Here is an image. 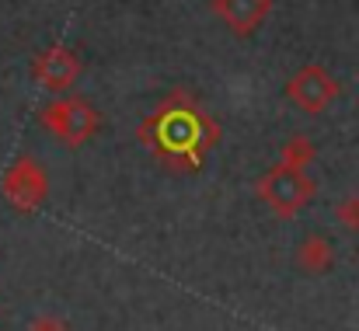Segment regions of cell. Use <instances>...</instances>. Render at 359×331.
Returning a JSON list of instances; mask_svg holds the SVG:
<instances>
[{
  "instance_id": "cell-1",
  "label": "cell",
  "mask_w": 359,
  "mask_h": 331,
  "mask_svg": "<svg viewBox=\"0 0 359 331\" xmlns=\"http://www.w3.org/2000/svg\"><path fill=\"white\" fill-rule=\"evenodd\" d=\"M42 126L56 133L63 143L77 147L98 129V112L91 109L84 98H60L42 109Z\"/></svg>"
},
{
  "instance_id": "cell-2",
  "label": "cell",
  "mask_w": 359,
  "mask_h": 331,
  "mask_svg": "<svg viewBox=\"0 0 359 331\" xmlns=\"http://www.w3.org/2000/svg\"><path fill=\"white\" fill-rule=\"evenodd\" d=\"M262 199L269 206H276L279 213H293L300 210L307 199H311V178L304 175V168H293V164H276L265 178H262Z\"/></svg>"
},
{
  "instance_id": "cell-3",
  "label": "cell",
  "mask_w": 359,
  "mask_h": 331,
  "mask_svg": "<svg viewBox=\"0 0 359 331\" xmlns=\"http://www.w3.org/2000/svg\"><path fill=\"white\" fill-rule=\"evenodd\" d=\"M286 95H290V102H297L304 112L318 115V112H325L339 98V84H335V77H332L328 70H321V67H304L300 74L290 77Z\"/></svg>"
},
{
  "instance_id": "cell-4",
  "label": "cell",
  "mask_w": 359,
  "mask_h": 331,
  "mask_svg": "<svg viewBox=\"0 0 359 331\" xmlns=\"http://www.w3.org/2000/svg\"><path fill=\"white\" fill-rule=\"evenodd\" d=\"M46 189H49V182L32 157H18L4 178V192L18 210H35L46 199Z\"/></svg>"
},
{
  "instance_id": "cell-5",
  "label": "cell",
  "mask_w": 359,
  "mask_h": 331,
  "mask_svg": "<svg viewBox=\"0 0 359 331\" xmlns=\"http://www.w3.org/2000/svg\"><path fill=\"white\" fill-rule=\"evenodd\" d=\"M32 74H35V81H39L46 91L60 95V91H67V88L77 81V74H81V60H77L70 49L53 46V49H46V53L35 60Z\"/></svg>"
},
{
  "instance_id": "cell-6",
  "label": "cell",
  "mask_w": 359,
  "mask_h": 331,
  "mask_svg": "<svg viewBox=\"0 0 359 331\" xmlns=\"http://www.w3.org/2000/svg\"><path fill=\"white\" fill-rule=\"evenodd\" d=\"M213 11L231 25V32L251 35L262 28V21L272 11V0H213Z\"/></svg>"
},
{
  "instance_id": "cell-7",
  "label": "cell",
  "mask_w": 359,
  "mask_h": 331,
  "mask_svg": "<svg viewBox=\"0 0 359 331\" xmlns=\"http://www.w3.org/2000/svg\"><path fill=\"white\" fill-rule=\"evenodd\" d=\"M311 157V143L307 136H293L286 143V154H283V164H293V168H304V161Z\"/></svg>"
},
{
  "instance_id": "cell-8",
  "label": "cell",
  "mask_w": 359,
  "mask_h": 331,
  "mask_svg": "<svg viewBox=\"0 0 359 331\" xmlns=\"http://www.w3.org/2000/svg\"><path fill=\"white\" fill-rule=\"evenodd\" d=\"M304 262H307V265H321V262H328V244H325L321 237H311V241L304 244Z\"/></svg>"
},
{
  "instance_id": "cell-9",
  "label": "cell",
  "mask_w": 359,
  "mask_h": 331,
  "mask_svg": "<svg viewBox=\"0 0 359 331\" xmlns=\"http://www.w3.org/2000/svg\"><path fill=\"white\" fill-rule=\"evenodd\" d=\"M339 217L346 227H359V196H349L342 206H339Z\"/></svg>"
}]
</instances>
